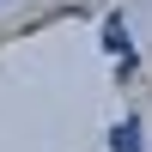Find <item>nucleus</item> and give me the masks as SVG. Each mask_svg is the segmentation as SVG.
Masks as SVG:
<instances>
[{"label":"nucleus","mask_w":152,"mask_h":152,"mask_svg":"<svg viewBox=\"0 0 152 152\" xmlns=\"http://www.w3.org/2000/svg\"><path fill=\"white\" fill-rule=\"evenodd\" d=\"M104 43L116 49V55H128V24H122V18H110V24H104Z\"/></svg>","instance_id":"f257e3e1"},{"label":"nucleus","mask_w":152,"mask_h":152,"mask_svg":"<svg viewBox=\"0 0 152 152\" xmlns=\"http://www.w3.org/2000/svg\"><path fill=\"white\" fill-rule=\"evenodd\" d=\"M116 152H140V128H134V122L116 128Z\"/></svg>","instance_id":"f03ea898"}]
</instances>
